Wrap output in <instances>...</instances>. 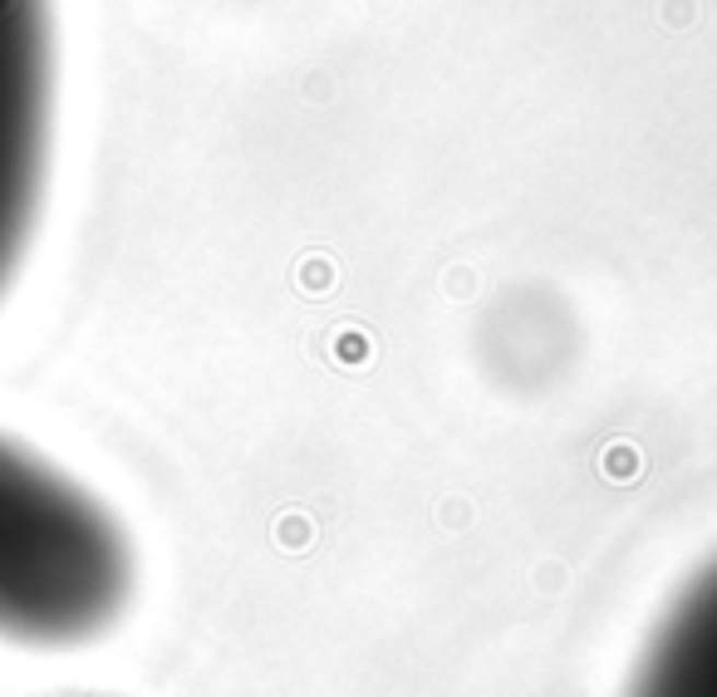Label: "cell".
Returning <instances> with one entry per match:
<instances>
[{
  "instance_id": "277c9868",
  "label": "cell",
  "mask_w": 717,
  "mask_h": 697,
  "mask_svg": "<svg viewBox=\"0 0 717 697\" xmlns=\"http://www.w3.org/2000/svg\"><path fill=\"white\" fill-rule=\"evenodd\" d=\"M69 697H94V693H69Z\"/></svg>"
},
{
  "instance_id": "3957f363",
  "label": "cell",
  "mask_w": 717,
  "mask_h": 697,
  "mask_svg": "<svg viewBox=\"0 0 717 697\" xmlns=\"http://www.w3.org/2000/svg\"><path fill=\"white\" fill-rule=\"evenodd\" d=\"M624 697H717V560L654 624Z\"/></svg>"
},
{
  "instance_id": "7a4b0ae2",
  "label": "cell",
  "mask_w": 717,
  "mask_h": 697,
  "mask_svg": "<svg viewBox=\"0 0 717 697\" xmlns=\"http://www.w3.org/2000/svg\"><path fill=\"white\" fill-rule=\"evenodd\" d=\"M55 5L0 0V300L39 226L55 153Z\"/></svg>"
},
{
  "instance_id": "6da1fadb",
  "label": "cell",
  "mask_w": 717,
  "mask_h": 697,
  "mask_svg": "<svg viewBox=\"0 0 717 697\" xmlns=\"http://www.w3.org/2000/svg\"><path fill=\"white\" fill-rule=\"evenodd\" d=\"M134 541L104 497L0 428V643L84 649L124 619Z\"/></svg>"
}]
</instances>
